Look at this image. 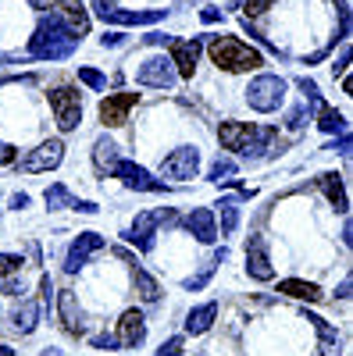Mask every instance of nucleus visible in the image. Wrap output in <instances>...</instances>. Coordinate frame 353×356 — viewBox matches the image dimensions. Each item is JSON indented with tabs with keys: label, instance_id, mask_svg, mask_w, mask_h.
Masks as SVG:
<instances>
[{
	"label": "nucleus",
	"instance_id": "obj_1",
	"mask_svg": "<svg viewBox=\"0 0 353 356\" xmlns=\"http://www.w3.org/2000/svg\"><path fill=\"white\" fill-rule=\"evenodd\" d=\"M82 36H75L72 29L57 18V15H43L33 40H29V54L33 57H43V61H61V57H68L75 47H79Z\"/></svg>",
	"mask_w": 353,
	"mask_h": 356
},
{
	"label": "nucleus",
	"instance_id": "obj_2",
	"mask_svg": "<svg viewBox=\"0 0 353 356\" xmlns=\"http://www.w3.org/2000/svg\"><path fill=\"white\" fill-rule=\"evenodd\" d=\"M207 54H211V61H214L221 72H253V68L264 65L260 50H253L250 43L235 40V36H214V40L207 43Z\"/></svg>",
	"mask_w": 353,
	"mask_h": 356
},
{
	"label": "nucleus",
	"instance_id": "obj_3",
	"mask_svg": "<svg viewBox=\"0 0 353 356\" xmlns=\"http://www.w3.org/2000/svg\"><path fill=\"white\" fill-rule=\"evenodd\" d=\"M272 136H275L272 129H257L250 122H221V129H218L221 146L235 150V154H250V150H257V143L272 139Z\"/></svg>",
	"mask_w": 353,
	"mask_h": 356
},
{
	"label": "nucleus",
	"instance_id": "obj_4",
	"mask_svg": "<svg viewBox=\"0 0 353 356\" xmlns=\"http://www.w3.org/2000/svg\"><path fill=\"white\" fill-rule=\"evenodd\" d=\"M282 100H285V82L279 75H257L250 82V89H246V104L253 111H260V114L282 107Z\"/></svg>",
	"mask_w": 353,
	"mask_h": 356
},
{
	"label": "nucleus",
	"instance_id": "obj_5",
	"mask_svg": "<svg viewBox=\"0 0 353 356\" xmlns=\"http://www.w3.org/2000/svg\"><path fill=\"white\" fill-rule=\"evenodd\" d=\"M50 111H54V118H57V129L61 132H72L79 122H82V97L75 93L72 86H57V89H50Z\"/></svg>",
	"mask_w": 353,
	"mask_h": 356
},
{
	"label": "nucleus",
	"instance_id": "obj_6",
	"mask_svg": "<svg viewBox=\"0 0 353 356\" xmlns=\"http://www.w3.org/2000/svg\"><path fill=\"white\" fill-rule=\"evenodd\" d=\"M175 214L168 211V207H161V211H143V214H136V221H132V228L125 232V239L129 243H136L143 253L154 246V228L161 225V221H171Z\"/></svg>",
	"mask_w": 353,
	"mask_h": 356
},
{
	"label": "nucleus",
	"instance_id": "obj_7",
	"mask_svg": "<svg viewBox=\"0 0 353 356\" xmlns=\"http://www.w3.org/2000/svg\"><path fill=\"white\" fill-rule=\"evenodd\" d=\"M161 171H164V178H179V182L196 178V171H200V150H196V146H179V150H171L161 161Z\"/></svg>",
	"mask_w": 353,
	"mask_h": 356
},
{
	"label": "nucleus",
	"instance_id": "obj_8",
	"mask_svg": "<svg viewBox=\"0 0 353 356\" xmlns=\"http://www.w3.org/2000/svg\"><path fill=\"white\" fill-rule=\"evenodd\" d=\"M136 82L139 86H150V89H171L175 82V68H171V57L157 54V57H146L136 72Z\"/></svg>",
	"mask_w": 353,
	"mask_h": 356
},
{
	"label": "nucleus",
	"instance_id": "obj_9",
	"mask_svg": "<svg viewBox=\"0 0 353 356\" xmlns=\"http://www.w3.org/2000/svg\"><path fill=\"white\" fill-rule=\"evenodd\" d=\"M61 161H65V143L61 139H47V143H40L36 150L22 161V168L29 175H40V171H54Z\"/></svg>",
	"mask_w": 353,
	"mask_h": 356
},
{
	"label": "nucleus",
	"instance_id": "obj_10",
	"mask_svg": "<svg viewBox=\"0 0 353 356\" xmlns=\"http://www.w3.org/2000/svg\"><path fill=\"white\" fill-rule=\"evenodd\" d=\"M97 18L114 22V25H154L164 18V11H122L111 0H97Z\"/></svg>",
	"mask_w": 353,
	"mask_h": 356
},
{
	"label": "nucleus",
	"instance_id": "obj_11",
	"mask_svg": "<svg viewBox=\"0 0 353 356\" xmlns=\"http://www.w3.org/2000/svg\"><path fill=\"white\" fill-rule=\"evenodd\" d=\"M139 104V93H111L107 100H100V122L118 129L129 122V111Z\"/></svg>",
	"mask_w": 353,
	"mask_h": 356
},
{
	"label": "nucleus",
	"instance_id": "obj_12",
	"mask_svg": "<svg viewBox=\"0 0 353 356\" xmlns=\"http://www.w3.org/2000/svg\"><path fill=\"white\" fill-rule=\"evenodd\" d=\"M111 171H114V178H122V182H125L129 189H143V193H164V182L150 178V171L139 168V164H132V161H118Z\"/></svg>",
	"mask_w": 353,
	"mask_h": 356
},
{
	"label": "nucleus",
	"instance_id": "obj_13",
	"mask_svg": "<svg viewBox=\"0 0 353 356\" xmlns=\"http://www.w3.org/2000/svg\"><path fill=\"white\" fill-rule=\"evenodd\" d=\"M168 47H171V68L179 72L182 79H193L203 43L200 40H168Z\"/></svg>",
	"mask_w": 353,
	"mask_h": 356
},
{
	"label": "nucleus",
	"instance_id": "obj_14",
	"mask_svg": "<svg viewBox=\"0 0 353 356\" xmlns=\"http://www.w3.org/2000/svg\"><path fill=\"white\" fill-rule=\"evenodd\" d=\"M104 250V235H97V232H82L79 239L72 243V250H68V260H65V271L68 275H75L79 267L90 260L93 253H100Z\"/></svg>",
	"mask_w": 353,
	"mask_h": 356
},
{
	"label": "nucleus",
	"instance_id": "obj_15",
	"mask_svg": "<svg viewBox=\"0 0 353 356\" xmlns=\"http://www.w3.org/2000/svg\"><path fill=\"white\" fill-rule=\"evenodd\" d=\"M246 271H250V278H257V282H272V278H275V267H272V260H268V246H264L260 235H253L250 246H246Z\"/></svg>",
	"mask_w": 353,
	"mask_h": 356
},
{
	"label": "nucleus",
	"instance_id": "obj_16",
	"mask_svg": "<svg viewBox=\"0 0 353 356\" xmlns=\"http://www.w3.org/2000/svg\"><path fill=\"white\" fill-rule=\"evenodd\" d=\"M57 317H61V328H65L68 335H82V332H86L82 310H79V303H75V292H72V289L57 292Z\"/></svg>",
	"mask_w": 353,
	"mask_h": 356
},
{
	"label": "nucleus",
	"instance_id": "obj_17",
	"mask_svg": "<svg viewBox=\"0 0 353 356\" xmlns=\"http://www.w3.org/2000/svg\"><path fill=\"white\" fill-rule=\"evenodd\" d=\"M54 11H57V18H61L75 36L90 33V15H86L82 0H54Z\"/></svg>",
	"mask_w": 353,
	"mask_h": 356
},
{
	"label": "nucleus",
	"instance_id": "obj_18",
	"mask_svg": "<svg viewBox=\"0 0 353 356\" xmlns=\"http://www.w3.org/2000/svg\"><path fill=\"white\" fill-rule=\"evenodd\" d=\"M143 339H146V317L139 310H125L122 321H118V342L136 349V346H143Z\"/></svg>",
	"mask_w": 353,
	"mask_h": 356
},
{
	"label": "nucleus",
	"instance_id": "obj_19",
	"mask_svg": "<svg viewBox=\"0 0 353 356\" xmlns=\"http://www.w3.org/2000/svg\"><path fill=\"white\" fill-rule=\"evenodd\" d=\"M43 200H47V207L50 211H65V207H72V211H82V214H97L100 207L97 203H90V200H72L68 196V189L57 182V186H50L47 193H43Z\"/></svg>",
	"mask_w": 353,
	"mask_h": 356
},
{
	"label": "nucleus",
	"instance_id": "obj_20",
	"mask_svg": "<svg viewBox=\"0 0 353 356\" xmlns=\"http://www.w3.org/2000/svg\"><path fill=\"white\" fill-rule=\"evenodd\" d=\"M186 228L196 235L200 243H214L218 239V225H214V214L207 211V207H196V211L186 218Z\"/></svg>",
	"mask_w": 353,
	"mask_h": 356
},
{
	"label": "nucleus",
	"instance_id": "obj_21",
	"mask_svg": "<svg viewBox=\"0 0 353 356\" xmlns=\"http://www.w3.org/2000/svg\"><path fill=\"white\" fill-rule=\"evenodd\" d=\"M304 317L314 324V332L321 339V356H339V332L332 328V324L325 317H317V314H307V310H304Z\"/></svg>",
	"mask_w": 353,
	"mask_h": 356
},
{
	"label": "nucleus",
	"instance_id": "obj_22",
	"mask_svg": "<svg viewBox=\"0 0 353 356\" xmlns=\"http://www.w3.org/2000/svg\"><path fill=\"white\" fill-rule=\"evenodd\" d=\"M317 189L329 196V203L336 207L339 214L350 211V200H346V189H343V178L339 175H317Z\"/></svg>",
	"mask_w": 353,
	"mask_h": 356
},
{
	"label": "nucleus",
	"instance_id": "obj_23",
	"mask_svg": "<svg viewBox=\"0 0 353 356\" xmlns=\"http://www.w3.org/2000/svg\"><path fill=\"white\" fill-rule=\"evenodd\" d=\"M214 317H218V303H203V307H196V310H189V317H186V332L189 335H203L214 324Z\"/></svg>",
	"mask_w": 353,
	"mask_h": 356
},
{
	"label": "nucleus",
	"instance_id": "obj_24",
	"mask_svg": "<svg viewBox=\"0 0 353 356\" xmlns=\"http://www.w3.org/2000/svg\"><path fill=\"white\" fill-rule=\"evenodd\" d=\"M279 292H282V296H292V300H307V303H317V300H321V289H317L314 282H300V278L279 282Z\"/></svg>",
	"mask_w": 353,
	"mask_h": 356
},
{
	"label": "nucleus",
	"instance_id": "obj_25",
	"mask_svg": "<svg viewBox=\"0 0 353 356\" xmlns=\"http://www.w3.org/2000/svg\"><path fill=\"white\" fill-rule=\"evenodd\" d=\"M314 107H317V129H321V132H343V129H346L343 114H339V111H332L325 100H317Z\"/></svg>",
	"mask_w": 353,
	"mask_h": 356
},
{
	"label": "nucleus",
	"instance_id": "obj_26",
	"mask_svg": "<svg viewBox=\"0 0 353 356\" xmlns=\"http://www.w3.org/2000/svg\"><path fill=\"white\" fill-rule=\"evenodd\" d=\"M36 321H40V303H22V310L15 314V328L22 335H29V332L36 328Z\"/></svg>",
	"mask_w": 353,
	"mask_h": 356
},
{
	"label": "nucleus",
	"instance_id": "obj_27",
	"mask_svg": "<svg viewBox=\"0 0 353 356\" xmlns=\"http://www.w3.org/2000/svg\"><path fill=\"white\" fill-rule=\"evenodd\" d=\"M93 157H97V168L107 171V168L118 164V146H114L111 139H97V154H93Z\"/></svg>",
	"mask_w": 353,
	"mask_h": 356
},
{
	"label": "nucleus",
	"instance_id": "obj_28",
	"mask_svg": "<svg viewBox=\"0 0 353 356\" xmlns=\"http://www.w3.org/2000/svg\"><path fill=\"white\" fill-rule=\"evenodd\" d=\"M136 289H139V296H143V300H146V303H154V300H157V296H161V289H157V282H154L150 275H146V271H143V267H136Z\"/></svg>",
	"mask_w": 353,
	"mask_h": 356
},
{
	"label": "nucleus",
	"instance_id": "obj_29",
	"mask_svg": "<svg viewBox=\"0 0 353 356\" xmlns=\"http://www.w3.org/2000/svg\"><path fill=\"white\" fill-rule=\"evenodd\" d=\"M221 260H225V250H218V257H214L211 264H203V271H200L196 278H189V282H186V289H189V292H196V289H203V285H207V282H211V275H214V267H218Z\"/></svg>",
	"mask_w": 353,
	"mask_h": 356
},
{
	"label": "nucleus",
	"instance_id": "obj_30",
	"mask_svg": "<svg viewBox=\"0 0 353 356\" xmlns=\"http://www.w3.org/2000/svg\"><path fill=\"white\" fill-rule=\"evenodd\" d=\"M235 225H240V207L232 200H221V232H232Z\"/></svg>",
	"mask_w": 353,
	"mask_h": 356
},
{
	"label": "nucleus",
	"instance_id": "obj_31",
	"mask_svg": "<svg viewBox=\"0 0 353 356\" xmlns=\"http://www.w3.org/2000/svg\"><path fill=\"white\" fill-rule=\"evenodd\" d=\"M22 257H15V253H0V278H8V275H15V271H22Z\"/></svg>",
	"mask_w": 353,
	"mask_h": 356
},
{
	"label": "nucleus",
	"instance_id": "obj_32",
	"mask_svg": "<svg viewBox=\"0 0 353 356\" xmlns=\"http://www.w3.org/2000/svg\"><path fill=\"white\" fill-rule=\"evenodd\" d=\"M232 175H235V164H232V161H218V164L211 168V182H221V186H225Z\"/></svg>",
	"mask_w": 353,
	"mask_h": 356
},
{
	"label": "nucleus",
	"instance_id": "obj_33",
	"mask_svg": "<svg viewBox=\"0 0 353 356\" xmlns=\"http://www.w3.org/2000/svg\"><path fill=\"white\" fill-rule=\"evenodd\" d=\"M79 79L90 86V89H104V86H107V79H104L97 68H79Z\"/></svg>",
	"mask_w": 353,
	"mask_h": 356
},
{
	"label": "nucleus",
	"instance_id": "obj_34",
	"mask_svg": "<svg viewBox=\"0 0 353 356\" xmlns=\"http://www.w3.org/2000/svg\"><path fill=\"white\" fill-rule=\"evenodd\" d=\"M275 4V0H246V4H243V11H246V18H253V15H264V11H268Z\"/></svg>",
	"mask_w": 353,
	"mask_h": 356
},
{
	"label": "nucleus",
	"instance_id": "obj_35",
	"mask_svg": "<svg viewBox=\"0 0 353 356\" xmlns=\"http://www.w3.org/2000/svg\"><path fill=\"white\" fill-rule=\"evenodd\" d=\"M182 346H186V342H182L179 335H175V339H168V342H164V346H161L154 356H179V353H182Z\"/></svg>",
	"mask_w": 353,
	"mask_h": 356
},
{
	"label": "nucleus",
	"instance_id": "obj_36",
	"mask_svg": "<svg viewBox=\"0 0 353 356\" xmlns=\"http://www.w3.org/2000/svg\"><path fill=\"white\" fill-rule=\"evenodd\" d=\"M297 86H300V93H304V97H307L311 104H317V100H321V93H317V86H314L311 79H300Z\"/></svg>",
	"mask_w": 353,
	"mask_h": 356
},
{
	"label": "nucleus",
	"instance_id": "obj_37",
	"mask_svg": "<svg viewBox=\"0 0 353 356\" xmlns=\"http://www.w3.org/2000/svg\"><path fill=\"white\" fill-rule=\"evenodd\" d=\"M304 118H307L304 107H292V111H289V129H300V125H304Z\"/></svg>",
	"mask_w": 353,
	"mask_h": 356
},
{
	"label": "nucleus",
	"instance_id": "obj_38",
	"mask_svg": "<svg viewBox=\"0 0 353 356\" xmlns=\"http://www.w3.org/2000/svg\"><path fill=\"white\" fill-rule=\"evenodd\" d=\"M15 146H8V143H0V164H15Z\"/></svg>",
	"mask_w": 353,
	"mask_h": 356
},
{
	"label": "nucleus",
	"instance_id": "obj_39",
	"mask_svg": "<svg viewBox=\"0 0 353 356\" xmlns=\"http://www.w3.org/2000/svg\"><path fill=\"white\" fill-rule=\"evenodd\" d=\"M200 18L211 25V22H221V11H218V8H203V11H200Z\"/></svg>",
	"mask_w": 353,
	"mask_h": 356
},
{
	"label": "nucleus",
	"instance_id": "obj_40",
	"mask_svg": "<svg viewBox=\"0 0 353 356\" xmlns=\"http://www.w3.org/2000/svg\"><path fill=\"white\" fill-rule=\"evenodd\" d=\"M93 342H97V349H114V342H118V339H114V335H97Z\"/></svg>",
	"mask_w": 353,
	"mask_h": 356
},
{
	"label": "nucleus",
	"instance_id": "obj_41",
	"mask_svg": "<svg viewBox=\"0 0 353 356\" xmlns=\"http://www.w3.org/2000/svg\"><path fill=\"white\" fill-rule=\"evenodd\" d=\"M40 289H43V307H50V278L47 275L40 278Z\"/></svg>",
	"mask_w": 353,
	"mask_h": 356
},
{
	"label": "nucleus",
	"instance_id": "obj_42",
	"mask_svg": "<svg viewBox=\"0 0 353 356\" xmlns=\"http://www.w3.org/2000/svg\"><path fill=\"white\" fill-rule=\"evenodd\" d=\"M100 43H104V47H118V43H122V33H111V36H104Z\"/></svg>",
	"mask_w": 353,
	"mask_h": 356
},
{
	"label": "nucleus",
	"instance_id": "obj_43",
	"mask_svg": "<svg viewBox=\"0 0 353 356\" xmlns=\"http://www.w3.org/2000/svg\"><path fill=\"white\" fill-rule=\"evenodd\" d=\"M11 207H18V211H22V207H29V196H25V193H18V196H11Z\"/></svg>",
	"mask_w": 353,
	"mask_h": 356
},
{
	"label": "nucleus",
	"instance_id": "obj_44",
	"mask_svg": "<svg viewBox=\"0 0 353 356\" xmlns=\"http://www.w3.org/2000/svg\"><path fill=\"white\" fill-rule=\"evenodd\" d=\"M0 356H15V349H8V346H0Z\"/></svg>",
	"mask_w": 353,
	"mask_h": 356
}]
</instances>
